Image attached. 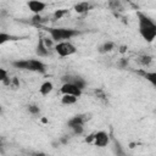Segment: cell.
Instances as JSON below:
<instances>
[{
  "mask_svg": "<svg viewBox=\"0 0 156 156\" xmlns=\"http://www.w3.org/2000/svg\"><path fill=\"white\" fill-rule=\"evenodd\" d=\"M136 16L139 23V33L141 38L146 43H152L156 38V23L143 12H136Z\"/></svg>",
  "mask_w": 156,
  "mask_h": 156,
  "instance_id": "obj_1",
  "label": "cell"
},
{
  "mask_svg": "<svg viewBox=\"0 0 156 156\" xmlns=\"http://www.w3.org/2000/svg\"><path fill=\"white\" fill-rule=\"evenodd\" d=\"M11 65L15 68L18 69H24V71H30V72H39V73H45L46 71V65L38 58H26V60H16L12 61Z\"/></svg>",
  "mask_w": 156,
  "mask_h": 156,
  "instance_id": "obj_2",
  "label": "cell"
},
{
  "mask_svg": "<svg viewBox=\"0 0 156 156\" xmlns=\"http://www.w3.org/2000/svg\"><path fill=\"white\" fill-rule=\"evenodd\" d=\"M46 30L49 32L50 38L55 43L68 40V39H72L73 37H77L80 34V32L78 29H72V28H48Z\"/></svg>",
  "mask_w": 156,
  "mask_h": 156,
  "instance_id": "obj_3",
  "label": "cell"
},
{
  "mask_svg": "<svg viewBox=\"0 0 156 156\" xmlns=\"http://www.w3.org/2000/svg\"><path fill=\"white\" fill-rule=\"evenodd\" d=\"M54 49L56 51V54L61 57H67L71 56L73 54L77 52V48L68 40H63V41H58L54 45Z\"/></svg>",
  "mask_w": 156,
  "mask_h": 156,
  "instance_id": "obj_4",
  "label": "cell"
},
{
  "mask_svg": "<svg viewBox=\"0 0 156 156\" xmlns=\"http://www.w3.org/2000/svg\"><path fill=\"white\" fill-rule=\"evenodd\" d=\"M110 143V136L108 134L105 132V130H100V132H96L94 133V140H93V144L98 147H105L107 146Z\"/></svg>",
  "mask_w": 156,
  "mask_h": 156,
  "instance_id": "obj_5",
  "label": "cell"
},
{
  "mask_svg": "<svg viewBox=\"0 0 156 156\" xmlns=\"http://www.w3.org/2000/svg\"><path fill=\"white\" fill-rule=\"evenodd\" d=\"M82 91L76 84L71 83V82H65L62 84V87L60 88V93L61 94H71V95H76V96H80L82 95Z\"/></svg>",
  "mask_w": 156,
  "mask_h": 156,
  "instance_id": "obj_6",
  "label": "cell"
},
{
  "mask_svg": "<svg viewBox=\"0 0 156 156\" xmlns=\"http://www.w3.org/2000/svg\"><path fill=\"white\" fill-rule=\"evenodd\" d=\"M27 6H28V9L32 13L40 15L46 9V2H44L41 0H29L27 2Z\"/></svg>",
  "mask_w": 156,
  "mask_h": 156,
  "instance_id": "obj_7",
  "label": "cell"
},
{
  "mask_svg": "<svg viewBox=\"0 0 156 156\" xmlns=\"http://www.w3.org/2000/svg\"><path fill=\"white\" fill-rule=\"evenodd\" d=\"M91 9H93V5H91L89 1H79V2H77V4L73 6L74 12L79 13V15L87 13V12L90 11Z\"/></svg>",
  "mask_w": 156,
  "mask_h": 156,
  "instance_id": "obj_8",
  "label": "cell"
},
{
  "mask_svg": "<svg viewBox=\"0 0 156 156\" xmlns=\"http://www.w3.org/2000/svg\"><path fill=\"white\" fill-rule=\"evenodd\" d=\"M35 54H37L39 57H48V56H49L50 51H49V49L45 46L43 39H40V40L38 41L37 48H35Z\"/></svg>",
  "mask_w": 156,
  "mask_h": 156,
  "instance_id": "obj_9",
  "label": "cell"
},
{
  "mask_svg": "<svg viewBox=\"0 0 156 156\" xmlns=\"http://www.w3.org/2000/svg\"><path fill=\"white\" fill-rule=\"evenodd\" d=\"M52 90H54V84H52L51 82H49V80L41 83V85L39 87V93H40L43 96H48Z\"/></svg>",
  "mask_w": 156,
  "mask_h": 156,
  "instance_id": "obj_10",
  "label": "cell"
},
{
  "mask_svg": "<svg viewBox=\"0 0 156 156\" xmlns=\"http://www.w3.org/2000/svg\"><path fill=\"white\" fill-rule=\"evenodd\" d=\"M78 96L76 95H71V94H62V98H61V102L63 105H73L78 101Z\"/></svg>",
  "mask_w": 156,
  "mask_h": 156,
  "instance_id": "obj_11",
  "label": "cell"
},
{
  "mask_svg": "<svg viewBox=\"0 0 156 156\" xmlns=\"http://www.w3.org/2000/svg\"><path fill=\"white\" fill-rule=\"evenodd\" d=\"M85 121H87V118H84L83 115H77V116H73V117L67 122V126L71 128V127L77 126V124H84Z\"/></svg>",
  "mask_w": 156,
  "mask_h": 156,
  "instance_id": "obj_12",
  "label": "cell"
},
{
  "mask_svg": "<svg viewBox=\"0 0 156 156\" xmlns=\"http://www.w3.org/2000/svg\"><path fill=\"white\" fill-rule=\"evenodd\" d=\"M115 49V43L113 41H105L104 44H101L98 49V51L100 54H106V52H110Z\"/></svg>",
  "mask_w": 156,
  "mask_h": 156,
  "instance_id": "obj_13",
  "label": "cell"
},
{
  "mask_svg": "<svg viewBox=\"0 0 156 156\" xmlns=\"http://www.w3.org/2000/svg\"><path fill=\"white\" fill-rule=\"evenodd\" d=\"M139 74H141L146 80H149L152 85H156V73L155 72H145V71H138Z\"/></svg>",
  "mask_w": 156,
  "mask_h": 156,
  "instance_id": "obj_14",
  "label": "cell"
},
{
  "mask_svg": "<svg viewBox=\"0 0 156 156\" xmlns=\"http://www.w3.org/2000/svg\"><path fill=\"white\" fill-rule=\"evenodd\" d=\"M138 61H139V63L141 66H149L152 62V56H150V55H141V56H139Z\"/></svg>",
  "mask_w": 156,
  "mask_h": 156,
  "instance_id": "obj_15",
  "label": "cell"
},
{
  "mask_svg": "<svg viewBox=\"0 0 156 156\" xmlns=\"http://www.w3.org/2000/svg\"><path fill=\"white\" fill-rule=\"evenodd\" d=\"M108 7L113 11H122V5L119 0H108Z\"/></svg>",
  "mask_w": 156,
  "mask_h": 156,
  "instance_id": "obj_16",
  "label": "cell"
},
{
  "mask_svg": "<svg viewBox=\"0 0 156 156\" xmlns=\"http://www.w3.org/2000/svg\"><path fill=\"white\" fill-rule=\"evenodd\" d=\"M13 39H15L13 35H11V34H9V33H5V32H0V45L7 43V41H10V40H13Z\"/></svg>",
  "mask_w": 156,
  "mask_h": 156,
  "instance_id": "obj_17",
  "label": "cell"
},
{
  "mask_svg": "<svg viewBox=\"0 0 156 156\" xmlns=\"http://www.w3.org/2000/svg\"><path fill=\"white\" fill-rule=\"evenodd\" d=\"M27 111H28L29 113H32V115H39L40 108H39L35 104H29V105L27 106Z\"/></svg>",
  "mask_w": 156,
  "mask_h": 156,
  "instance_id": "obj_18",
  "label": "cell"
},
{
  "mask_svg": "<svg viewBox=\"0 0 156 156\" xmlns=\"http://www.w3.org/2000/svg\"><path fill=\"white\" fill-rule=\"evenodd\" d=\"M83 126H84V124H77V126L71 127L73 134H76V135H80V134H83V132H84V127H83Z\"/></svg>",
  "mask_w": 156,
  "mask_h": 156,
  "instance_id": "obj_19",
  "label": "cell"
},
{
  "mask_svg": "<svg viewBox=\"0 0 156 156\" xmlns=\"http://www.w3.org/2000/svg\"><path fill=\"white\" fill-rule=\"evenodd\" d=\"M67 13V10L66 9H62V10H56L55 12H54V18L55 20H60V18H62Z\"/></svg>",
  "mask_w": 156,
  "mask_h": 156,
  "instance_id": "obj_20",
  "label": "cell"
},
{
  "mask_svg": "<svg viewBox=\"0 0 156 156\" xmlns=\"http://www.w3.org/2000/svg\"><path fill=\"white\" fill-rule=\"evenodd\" d=\"M9 77V73H7V71L5 69V68H2V67H0V82H4L6 78Z\"/></svg>",
  "mask_w": 156,
  "mask_h": 156,
  "instance_id": "obj_21",
  "label": "cell"
},
{
  "mask_svg": "<svg viewBox=\"0 0 156 156\" xmlns=\"http://www.w3.org/2000/svg\"><path fill=\"white\" fill-rule=\"evenodd\" d=\"M9 87H12L13 89H17V88H20V82H18V79L15 77V78H11V82H10V85Z\"/></svg>",
  "mask_w": 156,
  "mask_h": 156,
  "instance_id": "obj_22",
  "label": "cell"
},
{
  "mask_svg": "<svg viewBox=\"0 0 156 156\" xmlns=\"http://www.w3.org/2000/svg\"><path fill=\"white\" fill-rule=\"evenodd\" d=\"M93 140H94V134H90L88 138H85V141L87 143H93Z\"/></svg>",
  "mask_w": 156,
  "mask_h": 156,
  "instance_id": "obj_23",
  "label": "cell"
},
{
  "mask_svg": "<svg viewBox=\"0 0 156 156\" xmlns=\"http://www.w3.org/2000/svg\"><path fill=\"white\" fill-rule=\"evenodd\" d=\"M127 65H128L127 58H122V60H121V67H126Z\"/></svg>",
  "mask_w": 156,
  "mask_h": 156,
  "instance_id": "obj_24",
  "label": "cell"
},
{
  "mask_svg": "<svg viewBox=\"0 0 156 156\" xmlns=\"http://www.w3.org/2000/svg\"><path fill=\"white\" fill-rule=\"evenodd\" d=\"M127 49H128V48H127L126 45H122V46L119 48V52H121V54H124V52L127 51Z\"/></svg>",
  "mask_w": 156,
  "mask_h": 156,
  "instance_id": "obj_25",
  "label": "cell"
},
{
  "mask_svg": "<svg viewBox=\"0 0 156 156\" xmlns=\"http://www.w3.org/2000/svg\"><path fill=\"white\" fill-rule=\"evenodd\" d=\"M2 112V106H0V113Z\"/></svg>",
  "mask_w": 156,
  "mask_h": 156,
  "instance_id": "obj_26",
  "label": "cell"
},
{
  "mask_svg": "<svg viewBox=\"0 0 156 156\" xmlns=\"http://www.w3.org/2000/svg\"><path fill=\"white\" fill-rule=\"evenodd\" d=\"M127 1H130V0H127Z\"/></svg>",
  "mask_w": 156,
  "mask_h": 156,
  "instance_id": "obj_27",
  "label": "cell"
}]
</instances>
